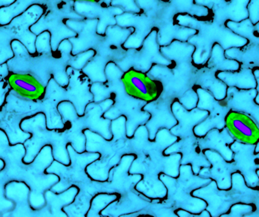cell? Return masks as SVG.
Wrapping results in <instances>:
<instances>
[{
	"label": "cell",
	"instance_id": "1",
	"mask_svg": "<svg viewBox=\"0 0 259 217\" xmlns=\"http://www.w3.org/2000/svg\"><path fill=\"white\" fill-rule=\"evenodd\" d=\"M126 83L128 88L139 95L147 96L154 93V86L153 83L139 74H130L127 77Z\"/></svg>",
	"mask_w": 259,
	"mask_h": 217
},
{
	"label": "cell",
	"instance_id": "2",
	"mask_svg": "<svg viewBox=\"0 0 259 217\" xmlns=\"http://www.w3.org/2000/svg\"><path fill=\"white\" fill-rule=\"evenodd\" d=\"M234 124L235 128H236V130L239 132L240 134H242V136H247V137H249L252 135V130L250 127H248L246 124H244L242 121H241L240 120H236L233 123Z\"/></svg>",
	"mask_w": 259,
	"mask_h": 217
},
{
	"label": "cell",
	"instance_id": "3",
	"mask_svg": "<svg viewBox=\"0 0 259 217\" xmlns=\"http://www.w3.org/2000/svg\"><path fill=\"white\" fill-rule=\"evenodd\" d=\"M15 83L18 87L26 91V92H34L37 90V87L34 84L30 83L29 82L24 80V79H17L15 81Z\"/></svg>",
	"mask_w": 259,
	"mask_h": 217
},
{
	"label": "cell",
	"instance_id": "4",
	"mask_svg": "<svg viewBox=\"0 0 259 217\" xmlns=\"http://www.w3.org/2000/svg\"><path fill=\"white\" fill-rule=\"evenodd\" d=\"M81 1H89V2H95L97 0H81Z\"/></svg>",
	"mask_w": 259,
	"mask_h": 217
}]
</instances>
